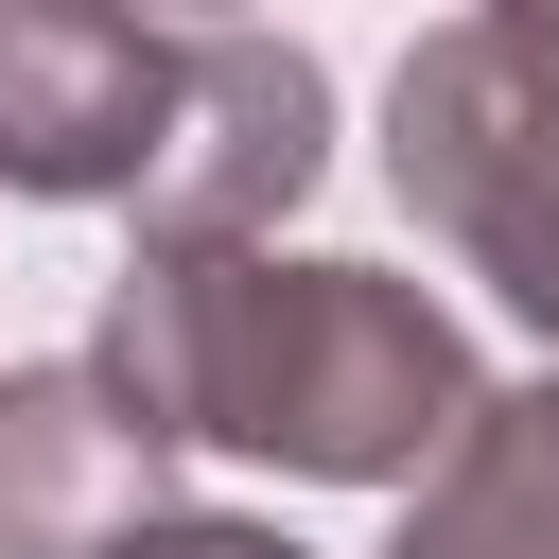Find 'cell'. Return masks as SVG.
<instances>
[{
    "label": "cell",
    "mask_w": 559,
    "mask_h": 559,
    "mask_svg": "<svg viewBox=\"0 0 559 559\" xmlns=\"http://www.w3.org/2000/svg\"><path fill=\"white\" fill-rule=\"evenodd\" d=\"M402 559H559V384L472 402V437L419 472Z\"/></svg>",
    "instance_id": "8992f818"
},
{
    "label": "cell",
    "mask_w": 559,
    "mask_h": 559,
    "mask_svg": "<svg viewBox=\"0 0 559 559\" xmlns=\"http://www.w3.org/2000/svg\"><path fill=\"white\" fill-rule=\"evenodd\" d=\"M157 419L105 367H17L0 384V559H105L157 524Z\"/></svg>",
    "instance_id": "5b68a950"
},
{
    "label": "cell",
    "mask_w": 559,
    "mask_h": 559,
    "mask_svg": "<svg viewBox=\"0 0 559 559\" xmlns=\"http://www.w3.org/2000/svg\"><path fill=\"white\" fill-rule=\"evenodd\" d=\"M105 559H297V542H262V524H140V542H105Z\"/></svg>",
    "instance_id": "52a82bcc"
},
{
    "label": "cell",
    "mask_w": 559,
    "mask_h": 559,
    "mask_svg": "<svg viewBox=\"0 0 559 559\" xmlns=\"http://www.w3.org/2000/svg\"><path fill=\"white\" fill-rule=\"evenodd\" d=\"M314 122H332L314 52H280V35H192L175 157H157V192H140V245H245V227L314 175Z\"/></svg>",
    "instance_id": "277c9868"
},
{
    "label": "cell",
    "mask_w": 559,
    "mask_h": 559,
    "mask_svg": "<svg viewBox=\"0 0 559 559\" xmlns=\"http://www.w3.org/2000/svg\"><path fill=\"white\" fill-rule=\"evenodd\" d=\"M87 367L157 437H227V454H280V472H332V489L437 472L472 437V402H489L419 280L262 262V245H140Z\"/></svg>",
    "instance_id": "6da1fadb"
},
{
    "label": "cell",
    "mask_w": 559,
    "mask_h": 559,
    "mask_svg": "<svg viewBox=\"0 0 559 559\" xmlns=\"http://www.w3.org/2000/svg\"><path fill=\"white\" fill-rule=\"evenodd\" d=\"M402 192L524 332H559V17L542 0L402 52Z\"/></svg>",
    "instance_id": "7a4b0ae2"
},
{
    "label": "cell",
    "mask_w": 559,
    "mask_h": 559,
    "mask_svg": "<svg viewBox=\"0 0 559 559\" xmlns=\"http://www.w3.org/2000/svg\"><path fill=\"white\" fill-rule=\"evenodd\" d=\"M192 35L140 17H0V175L17 192H157Z\"/></svg>",
    "instance_id": "3957f363"
}]
</instances>
